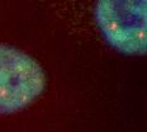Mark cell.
<instances>
[{"mask_svg": "<svg viewBox=\"0 0 147 132\" xmlns=\"http://www.w3.org/2000/svg\"><path fill=\"white\" fill-rule=\"evenodd\" d=\"M147 0H96L94 19L105 43L125 56H145Z\"/></svg>", "mask_w": 147, "mask_h": 132, "instance_id": "cell-1", "label": "cell"}, {"mask_svg": "<svg viewBox=\"0 0 147 132\" xmlns=\"http://www.w3.org/2000/svg\"><path fill=\"white\" fill-rule=\"evenodd\" d=\"M47 78L41 64L14 46L0 43V116L28 108L45 93Z\"/></svg>", "mask_w": 147, "mask_h": 132, "instance_id": "cell-2", "label": "cell"}]
</instances>
